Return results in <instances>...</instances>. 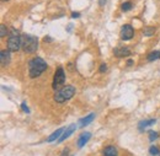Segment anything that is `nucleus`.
Instances as JSON below:
<instances>
[{"mask_svg":"<svg viewBox=\"0 0 160 156\" xmlns=\"http://www.w3.org/2000/svg\"><path fill=\"white\" fill-rule=\"evenodd\" d=\"M46 69H47V63L41 57L32 58L29 63V75L32 79L38 78L43 71H46Z\"/></svg>","mask_w":160,"mask_h":156,"instance_id":"f257e3e1","label":"nucleus"},{"mask_svg":"<svg viewBox=\"0 0 160 156\" xmlns=\"http://www.w3.org/2000/svg\"><path fill=\"white\" fill-rule=\"evenodd\" d=\"M74 95H75V87L71 86V85H65V86L61 87L59 90L56 91L53 98L58 103H64V102L69 101Z\"/></svg>","mask_w":160,"mask_h":156,"instance_id":"f03ea898","label":"nucleus"},{"mask_svg":"<svg viewBox=\"0 0 160 156\" xmlns=\"http://www.w3.org/2000/svg\"><path fill=\"white\" fill-rule=\"evenodd\" d=\"M21 41H22L21 48H22V51L25 53L31 54L33 52H36V49L38 47V39H37V37H33L31 34H22L21 36Z\"/></svg>","mask_w":160,"mask_h":156,"instance_id":"7ed1b4c3","label":"nucleus"},{"mask_svg":"<svg viewBox=\"0 0 160 156\" xmlns=\"http://www.w3.org/2000/svg\"><path fill=\"white\" fill-rule=\"evenodd\" d=\"M21 44H22V41H21V36L19 34V31L12 29L11 34L7 39V49L10 52H17L20 49Z\"/></svg>","mask_w":160,"mask_h":156,"instance_id":"20e7f679","label":"nucleus"},{"mask_svg":"<svg viewBox=\"0 0 160 156\" xmlns=\"http://www.w3.org/2000/svg\"><path fill=\"white\" fill-rule=\"evenodd\" d=\"M65 84V73H64V69L62 66H59L56 73H54V76H53V82H52V87L57 91L59 90L61 87H63V85Z\"/></svg>","mask_w":160,"mask_h":156,"instance_id":"39448f33","label":"nucleus"},{"mask_svg":"<svg viewBox=\"0 0 160 156\" xmlns=\"http://www.w3.org/2000/svg\"><path fill=\"white\" fill-rule=\"evenodd\" d=\"M133 36H134V30H133V27H132L130 25H125V26L122 27V30H121V38H122L123 41H129V39L133 38Z\"/></svg>","mask_w":160,"mask_h":156,"instance_id":"423d86ee","label":"nucleus"},{"mask_svg":"<svg viewBox=\"0 0 160 156\" xmlns=\"http://www.w3.org/2000/svg\"><path fill=\"white\" fill-rule=\"evenodd\" d=\"M113 54L116 57H118V58H125V57L130 56V51H129L128 47H118V48H115Z\"/></svg>","mask_w":160,"mask_h":156,"instance_id":"0eeeda50","label":"nucleus"},{"mask_svg":"<svg viewBox=\"0 0 160 156\" xmlns=\"http://www.w3.org/2000/svg\"><path fill=\"white\" fill-rule=\"evenodd\" d=\"M10 51L9 49H2L1 53H0V63H1V66H6L9 63H10Z\"/></svg>","mask_w":160,"mask_h":156,"instance_id":"6e6552de","label":"nucleus"},{"mask_svg":"<svg viewBox=\"0 0 160 156\" xmlns=\"http://www.w3.org/2000/svg\"><path fill=\"white\" fill-rule=\"evenodd\" d=\"M76 129V125L75 124H71L70 127H68V128H65V130L63 131V134H62V136L58 139V143H62L64 141L65 139H68L73 133H74V130Z\"/></svg>","mask_w":160,"mask_h":156,"instance_id":"1a4fd4ad","label":"nucleus"},{"mask_svg":"<svg viewBox=\"0 0 160 156\" xmlns=\"http://www.w3.org/2000/svg\"><path fill=\"white\" fill-rule=\"evenodd\" d=\"M90 138H91V133H89V131L83 133V134L79 136V139H78V148H83V146L90 140Z\"/></svg>","mask_w":160,"mask_h":156,"instance_id":"9d476101","label":"nucleus"},{"mask_svg":"<svg viewBox=\"0 0 160 156\" xmlns=\"http://www.w3.org/2000/svg\"><path fill=\"white\" fill-rule=\"evenodd\" d=\"M155 119L154 118H152V119H147V121H142V122H139V124H138V129L140 130V131H143L145 128H148V127H150V125L155 124Z\"/></svg>","mask_w":160,"mask_h":156,"instance_id":"9b49d317","label":"nucleus"},{"mask_svg":"<svg viewBox=\"0 0 160 156\" xmlns=\"http://www.w3.org/2000/svg\"><path fill=\"white\" fill-rule=\"evenodd\" d=\"M117 149L116 146H112V145H108L103 149V156H117Z\"/></svg>","mask_w":160,"mask_h":156,"instance_id":"f8f14e48","label":"nucleus"},{"mask_svg":"<svg viewBox=\"0 0 160 156\" xmlns=\"http://www.w3.org/2000/svg\"><path fill=\"white\" fill-rule=\"evenodd\" d=\"M63 131H64V128H59L57 131H54L53 134H51V135L47 138V141H48V143H52V141H54L56 139L61 138V136H62V134H63Z\"/></svg>","mask_w":160,"mask_h":156,"instance_id":"ddd939ff","label":"nucleus"},{"mask_svg":"<svg viewBox=\"0 0 160 156\" xmlns=\"http://www.w3.org/2000/svg\"><path fill=\"white\" fill-rule=\"evenodd\" d=\"M94 118H95V114H94V113H91V114H89V116L84 117L83 119H80L79 124H80V127H81V128H84V127H86L89 123H91V122L94 121Z\"/></svg>","mask_w":160,"mask_h":156,"instance_id":"4468645a","label":"nucleus"},{"mask_svg":"<svg viewBox=\"0 0 160 156\" xmlns=\"http://www.w3.org/2000/svg\"><path fill=\"white\" fill-rule=\"evenodd\" d=\"M158 59H160V51L150 52V53L147 56V60H148V62H154V60H158Z\"/></svg>","mask_w":160,"mask_h":156,"instance_id":"2eb2a0df","label":"nucleus"},{"mask_svg":"<svg viewBox=\"0 0 160 156\" xmlns=\"http://www.w3.org/2000/svg\"><path fill=\"white\" fill-rule=\"evenodd\" d=\"M157 31V29L155 27H153V26H148V27H145V29H143V34L144 36H147V37H150V36H153L154 33Z\"/></svg>","mask_w":160,"mask_h":156,"instance_id":"dca6fc26","label":"nucleus"},{"mask_svg":"<svg viewBox=\"0 0 160 156\" xmlns=\"http://www.w3.org/2000/svg\"><path fill=\"white\" fill-rule=\"evenodd\" d=\"M132 9V2L130 1H126V2H123L122 5H121V10L125 12V11H129Z\"/></svg>","mask_w":160,"mask_h":156,"instance_id":"f3484780","label":"nucleus"},{"mask_svg":"<svg viewBox=\"0 0 160 156\" xmlns=\"http://www.w3.org/2000/svg\"><path fill=\"white\" fill-rule=\"evenodd\" d=\"M149 154L152 156H158L160 154V151H159V149H158V146H150L149 148Z\"/></svg>","mask_w":160,"mask_h":156,"instance_id":"a211bd4d","label":"nucleus"},{"mask_svg":"<svg viewBox=\"0 0 160 156\" xmlns=\"http://www.w3.org/2000/svg\"><path fill=\"white\" fill-rule=\"evenodd\" d=\"M158 136H159V134H158L157 131H154V130H150V131H149V140H150V141L157 140Z\"/></svg>","mask_w":160,"mask_h":156,"instance_id":"6ab92c4d","label":"nucleus"},{"mask_svg":"<svg viewBox=\"0 0 160 156\" xmlns=\"http://www.w3.org/2000/svg\"><path fill=\"white\" fill-rule=\"evenodd\" d=\"M7 32H9V30H7V27H6L5 25H1V26H0V37H1V38L5 37Z\"/></svg>","mask_w":160,"mask_h":156,"instance_id":"aec40b11","label":"nucleus"},{"mask_svg":"<svg viewBox=\"0 0 160 156\" xmlns=\"http://www.w3.org/2000/svg\"><path fill=\"white\" fill-rule=\"evenodd\" d=\"M106 70H107V65H106V64H101L100 68H98V71H100V73H105Z\"/></svg>","mask_w":160,"mask_h":156,"instance_id":"412c9836","label":"nucleus"},{"mask_svg":"<svg viewBox=\"0 0 160 156\" xmlns=\"http://www.w3.org/2000/svg\"><path fill=\"white\" fill-rule=\"evenodd\" d=\"M21 107H22V111H24V112L30 113V109L27 108V106H26V103H25V102H22V103H21Z\"/></svg>","mask_w":160,"mask_h":156,"instance_id":"4be33fe9","label":"nucleus"},{"mask_svg":"<svg viewBox=\"0 0 160 156\" xmlns=\"http://www.w3.org/2000/svg\"><path fill=\"white\" fill-rule=\"evenodd\" d=\"M71 17L75 19V17H80V14L79 12H71Z\"/></svg>","mask_w":160,"mask_h":156,"instance_id":"5701e85b","label":"nucleus"},{"mask_svg":"<svg viewBox=\"0 0 160 156\" xmlns=\"http://www.w3.org/2000/svg\"><path fill=\"white\" fill-rule=\"evenodd\" d=\"M105 4H106V0H98V5L100 6H103Z\"/></svg>","mask_w":160,"mask_h":156,"instance_id":"b1692460","label":"nucleus"},{"mask_svg":"<svg viewBox=\"0 0 160 156\" xmlns=\"http://www.w3.org/2000/svg\"><path fill=\"white\" fill-rule=\"evenodd\" d=\"M43 41H44V42H52V38L47 36V37H44V39H43Z\"/></svg>","mask_w":160,"mask_h":156,"instance_id":"393cba45","label":"nucleus"},{"mask_svg":"<svg viewBox=\"0 0 160 156\" xmlns=\"http://www.w3.org/2000/svg\"><path fill=\"white\" fill-rule=\"evenodd\" d=\"M68 153H69V150H68V149H65V150L63 151V154H62V156H66L68 155Z\"/></svg>","mask_w":160,"mask_h":156,"instance_id":"a878e982","label":"nucleus"},{"mask_svg":"<svg viewBox=\"0 0 160 156\" xmlns=\"http://www.w3.org/2000/svg\"><path fill=\"white\" fill-rule=\"evenodd\" d=\"M132 64H133V60H128V62H127L128 66H129V65H132Z\"/></svg>","mask_w":160,"mask_h":156,"instance_id":"bb28decb","label":"nucleus"},{"mask_svg":"<svg viewBox=\"0 0 160 156\" xmlns=\"http://www.w3.org/2000/svg\"><path fill=\"white\" fill-rule=\"evenodd\" d=\"M2 1H7V0H2Z\"/></svg>","mask_w":160,"mask_h":156,"instance_id":"cd10ccee","label":"nucleus"}]
</instances>
